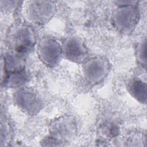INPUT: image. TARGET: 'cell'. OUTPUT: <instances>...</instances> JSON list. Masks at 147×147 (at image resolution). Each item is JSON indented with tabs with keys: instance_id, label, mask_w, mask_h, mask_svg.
<instances>
[{
	"instance_id": "cell-1",
	"label": "cell",
	"mask_w": 147,
	"mask_h": 147,
	"mask_svg": "<svg viewBox=\"0 0 147 147\" xmlns=\"http://www.w3.org/2000/svg\"><path fill=\"white\" fill-rule=\"evenodd\" d=\"M6 38L9 47L18 53L28 52L34 43L32 30L25 25H13L9 30Z\"/></svg>"
},
{
	"instance_id": "cell-2",
	"label": "cell",
	"mask_w": 147,
	"mask_h": 147,
	"mask_svg": "<svg viewBox=\"0 0 147 147\" xmlns=\"http://www.w3.org/2000/svg\"><path fill=\"white\" fill-rule=\"evenodd\" d=\"M15 96L17 104L29 112L32 113L36 112L41 106L40 100L31 91L22 90L19 91Z\"/></svg>"
},
{
	"instance_id": "cell-3",
	"label": "cell",
	"mask_w": 147,
	"mask_h": 147,
	"mask_svg": "<svg viewBox=\"0 0 147 147\" xmlns=\"http://www.w3.org/2000/svg\"><path fill=\"white\" fill-rule=\"evenodd\" d=\"M40 56L47 63L55 64L60 55V49L56 42L52 40H45L40 46Z\"/></svg>"
},
{
	"instance_id": "cell-4",
	"label": "cell",
	"mask_w": 147,
	"mask_h": 147,
	"mask_svg": "<svg viewBox=\"0 0 147 147\" xmlns=\"http://www.w3.org/2000/svg\"><path fill=\"white\" fill-rule=\"evenodd\" d=\"M65 52L68 59L81 61L85 58L86 51L83 44L77 40H70L66 44Z\"/></svg>"
},
{
	"instance_id": "cell-5",
	"label": "cell",
	"mask_w": 147,
	"mask_h": 147,
	"mask_svg": "<svg viewBox=\"0 0 147 147\" xmlns=\"http://www.w3.org/2000/svg\"><path fill=\"white\" fill-rule=\"evenodd\" d=\"M26 78L27 76L24 72H14L9 76L6 83L9 86H18L22 84L25 82Z\"/></svg>"
},
{
	"instance_id": "cell-6",
	"label": "cell",
	"mask_w": 147,
	"mask_h": 147,
	"mask_svg": "<svg viewBox=\"0 0 147 147\" xmlns=\"http://www.w3.org/2000/svg\"><path fill=\"white\" fill-rule=\"evenodd\" d=\"M1 146L6 145L7 143H9V141L10 140V130L9 126L6 125V123L1 125Z\"/></svg>"
}]
</instances>
